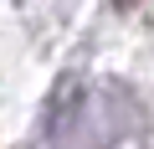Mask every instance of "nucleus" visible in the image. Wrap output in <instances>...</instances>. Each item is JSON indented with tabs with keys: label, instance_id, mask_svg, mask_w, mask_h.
Instances as JSON below:
<instances>
[{
	"label": "nucleus",
	"instance_id": "f257e3e1",
	"mask_svg": "<svg viewBox=\"0 0 154 149\" xmlns=\"http://www.w3.org/2000/svg\"><path fill=\"white\" fill-rule=\"evenodd\" d=\"M149 123L123 82H88L51 113V149H144Z\"/></svg>",
	"mask_w": 154,
	"mask_h": 149
}]
</instances>
